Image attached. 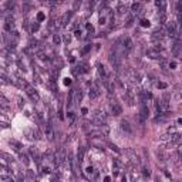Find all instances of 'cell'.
<instances>
[{
  "instance_id": "cell-1",
  "label": "cell",
  "mask_w": 182,
  "mask_h": 182,
  "mask_svg": "<svg viewBox=\"0 0 182 182\" xmlns=\"http://www.w3.org/2000/svg\"><path fill=\"white\" fill-rule=\"evenodd\" d=\"M110 64L113 67V70L115 71V73H121V70H122V63H121V58H119V56L117 54V51H111L110 53Z\"/></svg>"
},
{
  "instance_id": "cell-2",
  "label": "cell",
  "mask_w": 182,
  "mask_h": 182,
  "mask_svg": "<svg viewBox=\"0 0 182 182\" xmlns=\"http://www.w3.org/2000/svg\"><path fill=\"white\" fill-rule=\"evenodd\" d=\"M118 43H119V46L122 47V51L125 53V54L131 53V51H132V49H134V43H132L131 37H128V36L121 37V39L118 40Z\"/></svg>"
},
{
  "instance_id": "cell-3",
  "label": "cell",
  "mask_w": 182,
  "mask_h": 182,
  "mask_svg": "<svg viewBox=\"0 0 182 182\" xmlns=\"http://www.w3.org/2000/svg\"><path fill=\"white\" fill-rule=\"evenodd\" d=\"M24 84V88H26V94L30 97V100L31 101H34V103H39L40 101V95L39 92L36 91V88H33L30 84H27V83H23Z\"/></svg>"
},
{
  "instance_id": "cell-4",
  "label": "cell",
  "mask_w": 182,
  "mask_h": 182,
  "mask_svg": "<svg viewBox=\"0 0 182 182\" xmlns=\"http://www.w3.org/2000/svg\"><path fill=\"white\" fill-rule=\"evenodd\" d=\"M105 119H107V115H105L104 111H101V110H97L94 113V115H92V122L97 124V125H103L105 122Z\"/></svg>"
},
{
  "instance_id": "cell-5",
  "label": "cell",
  "mask_w": 182,
  "mask_h": 182,
  "mask_svg": "<svg viewBox=\"0 0 182 182\" xmlns=\"http://www.w3.org/2000/svg\"><path fill=\"white\" fill-rule=\"evenodd\" d=\"M167 34H168L169 37H172V39L179 40V30H178V26H176L175 23H169L168 26H167Z\"/></svg>"
},
{
  "instance_id": "cell-6",
  "label": "cell",
  "mask_w": 182,
  "mask_h": 182,
  "mask_svg": "<svg viewBox=\"0 0 182 182\" xmlns=\"http://www.w3.org/2000/svg\"><path fill=\"white\" fill-rule=\"evenodd\" d=\"M43 131H44V135L47 140H54V130H53V125L50 122L43 124Z\"/></svg>"
},
{
  "instance_id": "cell-7",
  "label": "cell",
  "mask_w": 182,
  "mask_h": 182,
  "mask_svg": "<svg viewBox=\"0 0 182 182\" xmlns=\"http://www.w3.org/2000/svg\"><path fill=\"white\" fill-rule=\"evenodd\" d=\"M97 70H98V74H100V77H101V81L105 83V81H108L110 80V76H108V73H107V70H105V67L101 63L97 65Z\"/></svg>"
},
{
  "instance_id": "cell-8",
  "label": "cell",
  "mask_w": 182,
  "mask_h": 182,
  "mask_svg": "<svg viewBox=\"0 0 182 182\" xmlns=\"http://www.w3.org/2000/svg\"><path fill=\"white\" fill-rule=\"evenodd\" d=\"M65 159H67V155H65L64 149H60V151L56 154V164H57V165H63L65 162Z\"/></svg>"
},
{
  "instance_id": "cell-9",
  "label": "cell",
  "mask_w": 182,
  "mask_h": 182,
  "mask_svg": "<svg viewBox=\"0 0 182 182\" xmlns=\"http://www.w3.org/2000/svg\"><path fill=\"white\" fill-rule=\"evenodd\" d=\"M111 113H113V115H115V117L121 115V114H122V107L118 104V103L113 101V103H111Z\"/></svg>"
},
{
  "instance_id": "cell-10",
  "label": "cell",
  "mask_w": 182,
  "mask_h": 182,
  "mask_svg": "<svg viewBox=\"0 0 182 182\" xmlns=\"http://www.w3.org/2000/svg\"><path fill=\"white\" fill-rule=\"evenodd\" d=\"M147 56H148L149 58H154V60H159V58H161V53L156 51L154 47H152V49H148V50H147Z\"/></svg>"
},
{
  "instance_id": "cell-11",
  "label": "cell",
  "mask_w": 182,
  "mask_h": 182,
  "mask_svg": "<svg viewBox=\"0 0 182 182\" xmlns=\"http://www.w3.org/2000/svg\"><path fill=\"white\" fill-rule=\"evenodd\" d=\"M100 95V87L97 84H92L90 88V98H97Z\"/></svg>"
},
{
  "instance_id": "cell-12",
  "label": "cell",
  "mask_w": 182,
  "mask_h": 182,
  "mask_svg": "<svg viewBox=\"0 0 182 182\" xmlns=\"http://www.w3.org/2000/svg\"><path fill=\"white\" fill-rule=\"evenodd\" d=\"M149 111H148V105H147V101H141V118L145 119L148 117Z\"/></svg>"
},
{
  "instance_id": "cell-13",
  "label": "cell",
  "mask_w": 182,
  "mask_h": 182,
  "mask_svg": "<svg viewBox=\"0 0 182 182\" xmlns=\"http://www.w3.org/2000/svg\"><path fill=\"white\" fill-rule=\"evenodd\" d=\"M71 16H73V12H67V13L63 16V19H61V26H65V24L70 22Z\"/></svg>"
},
{
  "instance_id": "cell-14",
  "label": "cell",
  "mask_w": 182,
  "mask_h": 182,
  "mask_svg": "<svg viewBox=\"0 0 182 182\" xmlns=\"http://www.w3.org/2000/svg\"><path fill=\"white\" fill-rule=\"evenodd\" d=\"M122 98H124V101L128 103V105H134V97L131 95L130 92H125V94L122 95Z\"/></svg>"
},
{
  "instance_id": "cell-15",
  "label": "cell",
  "mask_w": 182,
  "mask_h": 182,
  "mask_svg": "<svg viewBox=\"0 0 182 182\" xmlns=\"http://www.w3.org/2000/svg\"><path fill=\"white\" fill-rule=\"evenodd\" d=\"M121 130L124 131V132H127V134H131V132H132L130 124H128L127 121H122V122H121Z\"/></svg>"
},
{
  "instance_id": "cell-16",
  "label": "cell",
  "mask_w": 182,
  "mask_h": 182,
  "mask_svg": "<svg viewBox=\"0 0 182 182\" xmlns=\"http://www.w3.org/2000/svg\"><path fill=\"white\" fill-rule=\"evenodd\" d=\"M85 174H87V176H88V178H92V176H94V174H95V171H94L92 167H87V168H85Z\"/></svg>"
},
{
  "instance_id": "cell-17",
  "label": "cell",
  "mask_w": 182,
  "mask_h": 182,
  "mask_svg": "<svg viewBox=\"0 0 182 182\" xmlns=\"http://www.w3.org/2000/svg\"><path fill=\"white\" fill-rule=\"evenodd\" d=\"M141 9V3H132L131 6V12H138Z\"/></svg>"
},
{
  "instance_id": "cell-18",
  "label": "cell",
  "mask_w": 182,
  "mask_h": 182,
  "mask_svg": "<svg viewBox=\"0 0 182 182\" xmlns=\"http://www.w3.org/2000/svg\"><path fill=\"white\" fill-rule=\"evenodd\" d=\"M0 81H1V83H6V84H12V81L9 80V77L4 76V74H0Z\"/></svg>"
},
{
  "instance_id": "cell-19",
  "label": "cell",
  "mask_w": 182,
  "mask_h": 182,
  "mask_svg": "<svg viewBox=\"0 0 182 182\" xmlns=\"http://www.w3.org/2000/svg\"><path fill=\"white\" fill-rule=\"evenodd\" d=\"M142 175L145 178H149V176H151V171H149V168H147V167L142 168Z\"/></svg>"
},
{
  "instance_id": "cell-20",
  "label": "cell",
  "mask_w": 182,
  "mask_h": 182,
  "mask_svg": "<svg viewBox=\"0 0 182 182\" xmlns=\"http://www.w3.org/2000/svg\"><path fill=\"white\" fill-rule=\"evenodd\" d=\"M1 181H6V182H16L14 181L13 176H10V175H4V176H1Z\"/></svg>"
},
{
  "instance_id": "cell-21",
  "label": "cell",
  "mask_w": 182,
  "mask_h": 182,
  "mask_svg": "<svg viewBox=\"0 0 182 182\" xmlns=\"http://www.w3.org/2000/svg\"><path fill=\"white\" fill-rule=\"evenodd\" d=\"M10 145H14V147H16V148H14L16 151H20V148H22V145L17 142V141H14V140H12V141H10Z\"/></svg>"
},
{
  "instance_id": "cell-22",
  "label": "cell",
  "mask_w": 182,
  "mask_h": 182,
  "mask_svg": "<svg viewBox=\"0 0 182 182\" xmlns=\"http://www.w3.org/2000/svg\"><path fill=\"white\" fill-rule=\"evenodd\" d=\"M53 40H54V44H57V46H58V44L61 43V37H60V34H56Z\"/></svg>"
},
{
  "instance_id": "cell-23",
  "label": "cell",
  "mask_w": 182,
  "mask_h": 182,
  "mask_svg": "<svg viewBox=\"0 0 182 182\" xmlns=\"http://www.w3.org/2000/svg\"><path fill=\"white\" fill-rule=\"evenodd\" d=\"M20 158L24 161V164H26V165H28V158H27L26 154H20Z\"/></svg>"
},
{
  "instance_id": "cell-24",
  "label": "cell",
  "mask_w": 182,
  "mask_h": 182,
  "mask_svg": "<svg viewBox=\"0 0 182 182\" xmlns=\"http://www.w3.org/2000/svg\"><path fill=\"white\" fill-rule=\"evenodd\" d=\"M108 147H110V148H111L113 151H115V152H119V149H118V148H117V147H115V145H114V144L108 142Z\"/></svg>"
},
{
  "instance_id": "cell-25",
  "label": "cell",
  "mask_w": 182,
  "mask_h": 182,
  "mask_svg": "<svg viewBox=\"0 0 182 182\" xmlns=\"http://www.w3.org/2000/svg\"><path fill=\"white\" fill-rule=\"evenodd\" d=\"M64 41H65V43H70V41H71V37H70L68 34H67V36H64Z\"/></svg>"
},
{
  "instance_id": "cell-26",
  "label": "cell",
  "mask_w": 182,
  "mask_h": 182,
  "mask_svg": "<svg viewBox=\"0 0 182 182\" xmlns=\"http://www.w3.org/2000/svg\"><path fill=\"white\" fill-rule=\"evenodd\" d=\"M169 67H171V68L174 70V68L176 67V63H175V61H172V63H169Z\"/></svg>"
},
{
  "instance_id": "cell-27",
  "label": "cell",
  "mask_w": 182,
  "mask_h": 182,
  "mask_svg": "<svg viewBox=\"0 0 182 182\" xmlns=\"http://www.w3.org/2000/svg\"><path fill=\"white\" fill-rule=\"evenodd\" d=\"M142 26H149V22L148 20H142Z\"/></svg>"
},
{
  "instance_id": "cell-28",
  "label": "cell",
  "mask_w": 182,
  "mask_h": 182,
  "mask_svg": "<svg viewBox=\"0 0 182 182\" xmlns=\"http://www.w3.org/2000/svg\"><path fill=\"white\" fill-rule=\"evenodd\" d=\"M76 36H77V37L81 36V30H76Z\"/></svg>"
}]
</instances>
